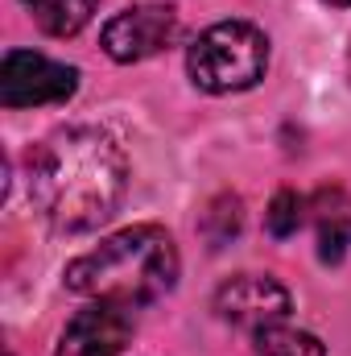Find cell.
Segmentation results:
<instances>
[{
    "label": "cell",
    "instance_id": "6da1fadb",
    "mask_svg": "<svg viewBox=\"0 0 351 356\" xmlns=\"http://www.w3.org/2000/svg\"><path fill=\"white\" fill-rule=\"evenodd\" d=\"M128 186V158L112 133L95 124L54 129L29 154V199L58 232H91L108 224Z\"/></svg>",
    "mask_w": 351,
    "mask_h": 356
},
{
    "label": "cell",
    "instance_id": "7a4b0ae2",
    "mask_svg": "<svg viewBox=\"0 0 351 356\" xmlns=\"http://www.w3.org/2000/svg\"><path fill=\"white\" fill-rule=\"evenodd\" d=\"M178 269L182 261H178L174 236L157 224H132L99 241V249L75 257L62 277H67V290L83 294L91 302H116L137 311L174 290Z\"/></svg>",
    "mask_w": 351,
    "mask_h": 356
},
{
    "label": "cell",
    "instance_id": "3957f363",
    "mask_svg": "<svg viewBox=\"0 0 351 356\" xmlns=\"http://www.w3.org/2000/svg\"><path fill=\"white\" fill-rule=\"evenodd\" d=\"M186 71H190V83L207 95L248 91L268 71V38L248 21H219L190 42Z\"/></svg>",
    "mask_w": 351,
    "mask_h": 356
},
{
    "label": "cell",
    "instance_id": "277c9868",
    "mask_svg": "<svg viewBox=\"0 0 351 356\" xmlns=\"http://www.w3.org/2000/svg\"><path fill=\"white\" fill-rule=\"evenodd\" d=\"M75 91H79V71L37 50H8L0 63V104L4 108L67 104Z\"/></svg>",
    "mask_w": 351,
    "mask_h": 356
},
{
    "label": "cell",
    "instance_id": "5b68a950",
    "mask_svg": "<svg viewBox=\"0 0 351 356\" xmlns=\"http://www.w3.org/2000/svg\"><path fill=\"white\" fill-rule=\"evenodd\" d=\"M182 33V21H178V8L170 4H132V8H120L103 33H99V46L112 63H145L162 50H170Z\"/></svg>",
    "mask_w": 351,
    "mask_h": 356
},
{
    "label": "cell",
    "instance_id": "8992f818",
    "mask_svg": "<svg viewBox=\"0 0 351 356\" xmlns=\"http://www.w3.org/2000/svg\"><path fill=\"white\" fill-rule=\"evenodd\" d=\"M289 311H293L289 290L268 273H236L215 290V315L248 336L289 323Z\"/></svg>",
    "mask_w": 351,
    "mask_h": 356
},
{
    "label": "cell",
    "instance_id": "52a82bcc",
    "mask_svg": "<svg viewBox=\"0 0 351 356\" xmlns=\"http://www.w3.org/2000/svg\"><path fill=\"white\" fill-rule=\"evenodd\" d=\"M137 323L128 307L116 302H91L71 315V323L58 336L54 356H120L128 348Z\"/></svg>",
    "mask_w": 351,
    "mask_h": 356
},
{
    "label": "cell",
    "instance_id": "ba28073f",
    "mask_svg": "<svg viewBox=\"0 0 351 356\" xmlns=\"http://www.w3.org/2000/svg\"><path fill=\"white\" fill-rule=\"evenodd\" d=\"M33 17V25L50 38H75L83 33L99 8V0H21Z\"/></svg>",
    "mask_w": 351,
    "mask_h": 356
},
{
    "label": "cell",
    "instance_id": "9c48e42d",
    "mask_svg": "<svg viewBox=\"0 0 351 356\" xmlns=\"http://www.w3.org/2000/svg\"><path fill=\"white\" fill-rule=\"evenodd\" d=\"M252 356H327V348L318 336L281 323V327H268L261 336H252Z\"/></svg>",
    "mask_w": 351,
    "mask_h": 356
},
{
    "label": "cell",
    "instance_id": "30bf717a",
    "mask_svg": "<svg viewBox=\"0 0 351 356\" xmlns=\"http://www.w3.org/2000/svg\"><path fill=\"white\" fill-rule=\"evenodd\" d=\"M302 211H306V199H302V195H293V191H277L273 203H268V211H264V228H268V236H277V241L293 236L298 224H302Z\"/></svg>",
    "mask_w": 351,
    "mask_h": 356
},
{
    "label": "cell",
    "instance_id": "8fae6325",
    "mask_svg": "<svg viewBox=\"0 0 351 356\" xmlns=\"http://www.w3.org/2000/svg\"><path fill=\"white\" fill-rule=\"evenodd\" d=\"M343 249H348V211H339L335 220L323 216V224H318V257L335 266V261H343Z\"/></svg>",
    "mask_w": 351,
    "mask_h": 356
},
{
    "label": "cell",
    "instance_id": "7c38bea8",
    "mask_svg": "<svg viewBox=\"0 0 351 356\" xmlns=\"http://www.w3.org/2000/svg\"><path fill=\"white\" fill-rule=\"evenodd\" d=\"M323 4H331V8H351V0H323Z\"/></svg>",
    "mask_w": 351,
    "mask_h": 356
}]
</instances>
